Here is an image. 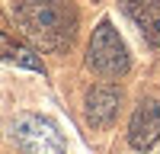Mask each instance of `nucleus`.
Segmentation results:
<instances>
[{"label": "nucleus", "mask_w": 160, "mask_h": 154, "mask_svg": "<svg viewBox=\"0 0 160 154\" xmlns=\"http://www.w3.org/2000/svg\"><path fill=\"white\" fill-rule=\"evenodd\" d=\"M157 141H160V103L141 100L128 122V145L138 151H151Z\"/></svg>", "instance_id": "obj_4"}, {"label": "nucleus", "mask_w": 160, "mask_h": 154, "mask_svg": "<svg viewBox=\"0 0 160 154\" xmlns=\"http://www.w3.org/2000/svg\"><path fill=\"white\" fill-rule=\"evenodd\" d=\"M118 106H122V90L112 87V84H96L87 90V100H83V112H87V122L93 128H106L115 122Z\"/></svg>", "instance_id": "obj_5"}, {"label": "nucleus", "mask_w": 160, "mask_h": 154, "mask_svg": "<svg viewBox=\"0 0 160 154\" xmlns=\"http://www.w3.org/2000/svg\"><path fill=\"white\" fill-rule=\"evenodd\" d=\"M13 19L38 51H64L77 32V13L58 0H13Z\"/></svg>", "instance_id": "obj_1"}, {"label": "nucleus", "mask_w": 160, "mask_h": 154, "mask_svg": "<svg viewBox=\"0 0 160 154\" xmlns=\"http://www.w3.org/2000/svg\"><path fill=\"white\" fill-rule=\"evenodd\" d=\"M87 64L96 74H102V77H122L128 71V64H131L128 48H125L118 29L109 19H102L96 29H93L90 48H87Z\"/></svg>", "instance_id": "obj_2"}, {"label": "nucleus", "mask_w": 160, "mask_h": 154, "mask_svg": "<svg viewBox=\"0 0 160 154\" xmlns=\"http://www.w3.org/2000/svg\"><path fill=\"white\" fill-rule=\"evenodd\" d=\"M118 7L135 19L144 42L157 48L160 45V0H118Z\"/></svg>", "instance_id": "obj_6"}, {"label": "nucleus", "mask_w": 160, "mask_h": 154, "mask_svg": "<svg viewBox=\"0 0 160 154\" xmlns=\"http://www.w3.org/2000/svg\"><path fill=\"white\" fill-rule=\"evenodd\" d=\"M13 141L22 154H64V135L55 128V122L32 112L13 122Z\"/></svg>", "instance_id": "obj_3"}, {"label": "nucleus", "mask_w": 160, "mask_h": 154, "mask_svg": "<svg viewBox=\"0 0 160 154\" xmlns=\"http://www.w3.org/2000/svg\"><path fill=\"white\" fill-rule=\"evenodd\" d=\"M0 61H13V64H19V68H29V71H42V74H45L42 58H38L32 48L16 45L7 32H0Z\"/></svg>", "instance_id": "obj_7"}]
</instances>
